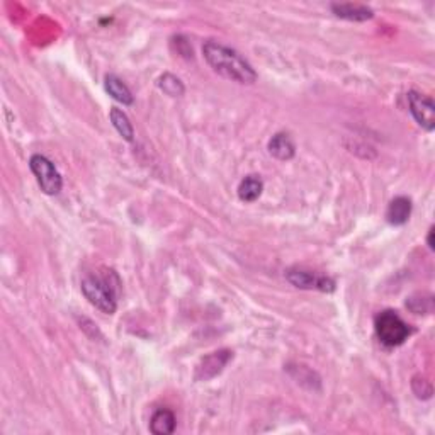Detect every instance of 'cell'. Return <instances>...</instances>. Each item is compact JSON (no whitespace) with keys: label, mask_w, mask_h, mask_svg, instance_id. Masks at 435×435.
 I'll return each instance as SVG.
<instances>
[{"label":"cell","mask_w":435,"mask_h":435,"mask_svg":"<svg viewBox=\"0 0 435 435\" xmlns=\"http://www.w3.org/2000/svg\"><path fill=\"white\" fill-rule=\"evenodd\" d=\"M202 55H204L208 65L224 79L246 84V86L257 80V72L253 70V66L233 48L216 41H206L202 44Z\"/></svg>","instance_id":"cell-1"},{"label":"cell","mask_w":435,"mask_h":435,"mask_svg":"<svg viewBox=\"0 0 435 435\" xmlns=\"http://www.w3.org/2000/svg\"><path fill=\"white\" fill-rule=\"evenodd\" d=\"M82 293L87 301L99 311L106 315H113L117 309V298L121 293V281L117 274L110 269H101L95 274H88L84 278Z\"/></svg>","instance_id":"cell-2"},{"label":"cell","mask_w":435,"mask_h":435,"mask_svg":"<svg viewBox=\"0 0 435 435\" xmlns=\"http://www.w3.org/2000/svg\"><path fill=\"white\" fill-rule=\"evenodd\" d=\"M374 330L379 342L386 347H398L412 335V328L392 309L381 311L374 320Z\"/></svg>","instance_id":"cell-3"},{"label":"cell","mask_w":435,"mask_h":435,"mask_svg":"<svg viewBox=\"0 0 435 435\" xmlns=\"http://www.w3.org/2000/svg\"><path fill=\"white\" fill-rule=\"evenodd\" d=\"M29 167H31V172L35 174L44 194H48V196L60 194L61 187H64V179H61L60 172L57 171L50 158H46L44 155H32L29 158Z\"/></svg>","instance_id":"cell-4"},{"label":"cell","mask_w":435,"mask_h":435,"mask_svg":"<svg viewBox=\"0 0 435 435\" xmlns=\"http://www.w3.org/2000/svg\"><path fill=\"white\" fill-rule=\"evenodd\" d=\"M286 279L300 289H316L322 291V293H331L335 289L334 279L327 278V276H318L315 272L300 267L287 269Z\"/></svg>","instance_id":"cell-5"},{"label":"cell","mask_w":435,"mask_h":435,"mask_svg":"<svg viewBox=\"0 0 435 435\" xmlns=\"http://www.w3.org/2000/svg\"><path fill=\"white\" fill-rule=\"evenodd\" d=\"M408 108L412 116L423 130L432 131L435 128V104L430 97L420 94L416 90H410L407 94Z\"/></svg>","instance_id":"cell-6"},{"label":"cell","mask_w":435,"mask_h":435,"mask_svg":"<svg viewBox=\"0 0 435 435\" xmlns=\"http://www.w3.org/2000/svg\"><path fill=\"white\" fill-rule=\"evenodd\" d=\"M231 359H233V352H231V350L223 349L211 352L199 362L194 378H196V381H209V379L216 378V376L228 366V362H230Z\"/></svg>","instance_id":"cell-7"},{"label":"cell","mask_w":435,"mask_h":435,"mask_svg":"<svg viewBox=\"0 0 435 435\" xmlns=\"http://www.w3.org/2000/svg\"><path fill=\"white\" fill-rule=\"evenodd\" d=\"M330 9L340 19L354 22L369 21L374 16L371 7L362 6V3H331Z\"/></svg>","instance_id":"cell-8"},{"label":"cell","mask_w":435,"mask_h":435,"mask_svg":"<svg viewBox=\"0 0 435 435\" xmlns=\"http://www.w3.org/2000/svg\"><path fill=\"white\" fill-rule=\"evenodd\" d=\"M412 215V201L405 196L394 197L388 206V211H386V218H388V223L394 224V226H401V224L407 223L410 220Z\"/></svg>","instance_id":"cell-9"},{"label":"cell","mask_w":435,"mask_h":435,"mask_svg":"<svg viewBox=\"0 0 435 435\" xmlns=\"http://www.w3.org/2000/svg\"><path fill=\"white\" fill-rule=\"evenodd\" d=\"M269 152L278 160H291L296 153V145L287 133H278L269 142Z\"/></svg>","instance_id":"cell-10"},{"label":"cell","mask_w":435,"mask_h":435,"mask_svg":"<svg viewBox=\"0 0 435 435\" xmlns=\"http://www.w3.org/2000/svg\"><path fill=\"white\" fill-rule=\"evenodd\" d=\"M104 87H106V92H108L110 97L116 99V101L121 102L123 106H131L133 102H135L131 90L128 88L126 84L119 79V77L113 75V73H110V75H106Z\"/></svg>","instance_id":"cell-11"},{"label":"cell","mask_w":435,"mask_h":435,"mask_svg":"<svg viewBox=\"0 0 435 435\" xmlns=\"http://www.w3.org/2000/svg\"><path fill=\"white\" fill-rule=\"evenodd\" d=\"M150 430L155 435H168L175 430V415L167 408H158L150 420Z\"/></svg>","instance_id":"cell-12"},{"label":"cell","mask_w":435,"mask_h":435,"mask_svg":"<svg viewBox=\"0 0 435 435\" xmlns=\"http://www.w3.org/2000/svg\"><path fill=\"white\" fill-rule=\"evenodd\" d=\"M264 182L259 175H246L238 186V197L243 202H253L262 196Z\"/></svg>","instance_id":"cell-13"},{"label":"cell","mask_w":435,"mask_h":435,"mask_svg":"<svg viewBox=\"0 0 435 435\" xmlns=\"http://www.w3.org/2000/svg\"><path fill=\"white\" fill-rule=\"evenodd\" d=\"M109 117H110V123H113V126L116 128V131L119 133L121 136H123L126 142H133L135 139V130H133V124L130 121V117L126 116V113L117 108H113L109 113Z\"/></svg>","instance_id":"cell-14"},{"label":"cell","mask_w":435,"mask_h":435,"mask_svg":"<svg viewBox=\"0 0 435 435\" xmlns=\"http://www.w3.org/2000/svg\"><path fill=\"white\" fill-rule=\"evenodd\" d=\"M407 306L415 315H430L434 311V298L432 294L416 293L408 298Z\"/></svg>","instance_id":"cell-15"},{"label":"cell","mask_w":435,"mask_h":435,"mask_svg":"<svg viewBox=\"0 0 435 435\" xmlns=\"http://www.w3.org/2000/svg\"><path fill=\"white\" fill-rule=\"evenodd\" d=\"M157 86L160 90H164L165 94L171 95V97H180V95L184 94V84L180 82L179 79H177L175 75H172V73H164V75L158 79Z\"/></svg>","instance_id":"cell-16"},{"label":"cell","mask_w":435,"mask_h":435,"mask_svg":"<svg viewBox=\"0 0 435 435\" xmlns=\"http://www.w3.org/2000/svg\"><path fill=\"white\" fill-rule=\"evenodd\" d=\"M412 388H414V393L418 398H430L432 396V385H430L427 379L420 378V376H415L414 381H412Z\"/></svg>","instance_id":"cell-17"},{"label":"cell","mask_w":435,"mask_h":435,"mask_svg":"<svg viewBox=\"0 0 435 435\" xmlns=\"http://www.w3.org/2000/svg\"><path fill=\"white\" fill-rule=\"evenodd\" d=\"M427 242H429V246H430V250H434V249H435V245H434V228H430V231H429V237H427Z\"/></svg>","instance_id":"cell-18"}]
</instances>
